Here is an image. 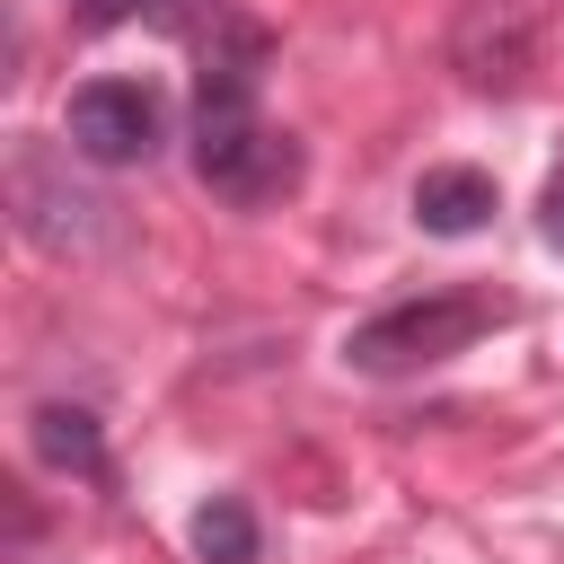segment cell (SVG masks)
I'll list each match as a JSON object with an SVG mask.
<instances>
[{
	"label": "cell",
	"instance_id": "obj_3",
	"mask_svg": "<svg viewBox=\"0 0 564 564\" xmlns=\"http://www.w3.org/2000/svg\"><path fill=\"white\" fill-rule=\"evenodd\" d=\"M538 53H546V9H538V0H467L458 26H449V62H458V79L485 88V97L529 88Z\"/></svg>",
	"mask_w": 564,
	"mask_h": 564
},
{
	"label": "cell",
	"instance_id": "obj_5",
	"mask_svg": "<svg viewBox=\"0 0 564 564\" xmlns=\"http://www.w3.org/2000/svg\"><path fill=\"white\" fill-rule=\"evenodd\" d=\"M414 220H423L432 238H467V229H485V220H494V176L467 167V159L423 167V176H414Z\"/></svg>",
	"mask_w": 564,
	"mask_h": 564
},
{
	"label": "cell",
	"instance_id": "obj_2",
	"mask_svg": "<svg viewBox=\"0 0 564 564\" xmlns=\"http://www.w3.org/2000/svg\"><path fill=\"white\" fill-rule=\"evenodd\" d=\"M9 220H18V238L44 247V256H106V247L123 238V212H115L88 176H70V150H53V141H35V132L9 150Z\"/></svg>",
	"mask_w": 564,
	"mask_h": 564
},
{
	"label": "cell",
	"instance_id": "obj_4",
	"mask_svg": "<svg viewBox=\"0 0 564 564\" xmlns=\"http://www.w3.org/2000/svg\"><path fill=\"white\" fill-rule=\"evenodd\" d=\"M167 132V106L150 79H88L70 97V150L97 159V167H141Z\"/></svg>",
	"mask_w": 564,
	"mask_h": 564
},
{
	"label": "cell",
	"instance_id": "obj_1",
	"mask_svg": "<svg viewBox=\"0 0 564 564\" xmlns=\"http://www.w3.org/2000/svg\"><path fill=\"white\" fill-rule=\"evenodd\" d=\"M502 326V300L494 291H423V300H388L370 308L352 335H344V361L361 379H405V370H432L449 352H467L476 335Z\"/></svg>",
	"mask_w": 564,
	"mask_h": 564
},
{
	"label": "cell",
	"instance_id": "obj_7",
	"mask_svg": "<svg viewBox=\"0 0 564 564\" xmlns=\"http://www.w3.org/2000/svg\"><path fill=\"white\" fill-rule=\"evenodd\" d=\"M194 555L203 564H256V511L238 494H212L194 511Z\"/></svg>",
	"mask_w": 564,
	"mask_h": 564
},
{
	"label": "cell",
	"instance_id": "obj_6",
	"mask_svg": "<svg viewBox=\"0 0 564 564\" xmlns=\"http://www.w3.org/2000/svg\"><path fill=\"white\" fill-rule=\"evenodd\" d=\"M26 441H35V458L44 467H62V476H106V432H97V414L88 405H35L26 414Z\"/></svg>",
	"mask_w": 564,
	"mask_h": 564
},
{
	"label": "cell",
	"instance_id": "obj_9",
	"mask_svg": "<svg viewBox=\"0 0 564 564\" xmlns=\"http://www.w3.org/2000/svg\"><path fill=\"white\" fill-rule=\"evenodd\" d=\"M123 18H141V0H88V26H123Z\"/></svg>",
	"mask_w": 564,
	"mask_h": 564
},
{
	"label": "cell",
	"instance_id": "obj_8",
	"mask_svg": "<svg viewBox=\"0 0 564 564\" xmlns=\"http://www.w3.org/2000/svg\"><path fill=\"white\" fill-rule=\"evenodd\" d=\"M538 229H546V247H564V176L546 185V212H538Z\"/></svg>",
	"mask_w": 564,
	"mask_h": 564
}]
</instances>
